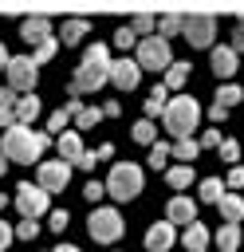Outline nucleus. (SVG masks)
Segmentation results:
<instances>
[{"mask_svg":"<svg viewBox=\"0 0 244 252\" xmlns=\"http://www.w3.org/2000/svg\"><path fill=\"white\" fill-rule=\"evenodd\" d=\"M47 150V134H35V130H28V126H12V130H4V138H0V154L8 158V161H39V154Z\"/></svg>","mask_w":244,"mask_h":252,"instance_id":"nucleus-1","label":"nucleus"},{"mask_svg":"<svg viewBox=\"0 0 244 252\" xmlns=\"http://www.w3.org/2000/svg\"><path fill=\"white\" fill-rule=\"evenodd\" d=\"M197 118H201V106H197L189 94H173L169 106H165V114H161V126H165L173 138H193Z\"/></svg>","mask_w":244,"mask_h":252,"instance_id":"nucleus-2","label":"nucleus"},{"mask_svg":"<svg viewBox=\"0 0 244 252\" xmlns=\"http://www.w3.org/2000/svg\"><path fill=\"white\" fill-rule=\"evenodd\" d=\"M106 193L118 197V201H134V197L142 193V169H138L134 161H118V165H110Z\"/></svg>","mask_w":244,"mask_h":252,"instance_id":"nucleus-3","label":"nucleus"},{"mask_svg":"<svg viewBox=\"0 0 244 252\" xmlns=\"http://www.w3.org/2000/svg\"><path fill=\"white\" fill-rule=\"evenodd\" d=\"M134 63H138L142 71H165V67L173 63V51H169V43H165L161 35H150V39H138Z\"/></svg>","mask_w":244,"mask_h":252,"instance_id":"nucleus-4","label":"nucleus"},{"mask_svg":"<svg viewBox=\"0 0 244 252\" xmlns=\"http://www.w3.org/2000/svg\"><path fill=\"white\" fill-rule=\"evenodd\" d=\"M87 232L98 240V244H114L122 232H126V220L118 209H94L91 220H87Z\"/></svg>","mask_w":244,"mask_h":252,"instance_id":"nucleus-5","label":"nucleus"},{"mask_svg":"<svg viewBox=\"0 0 244 252\" xmlns=\"http://www.w3.org/2000/svg\"><path fill=\"white\" fill-rule=\"evenodd\" d=\"M185 39L193 47H213V39H216V16L213 12H185Z\"/></svg>","mask_w":244,"mask_h":252,"instance_id":"nucleus-6","label":"nucleus"},{"mask_svg":"<svg viewBox=\"0 0 244 252\" xmlns=\"http://www.w3.org/2000/svg\"><path fill=\"white\" fill-rule=\"evenodd\" d=\"M102 83H110V67H87V63H79L75 67V79L67 83V94L71 98H83V94H94Z\"/></svg>","mask_w":244,"mask_h":252,"instance_id":"nucleus-7","label":"nucleus"},{"mask_svg":"<svg viewBox=\"0 0 244 252\" xmlns=\"http://www.w3.org/2000/svg\"><path fill=\"white\" fill-rule=\"evenodd\" d=\"M4 71H8V87H12L16 94H20V91L31 94V87H35V79H39V67L31 63V55H12Z\"/></svg>","mask_w":244,"mask_h":252,"instance_id":"nucleus-8","label":"nucleus"},{"mask_svg":"<svg viewBox=\"0 0 244 252\" xmlns=\"http://www.w3.org/2000/svg\"><path fill=\"white\" fill-rule=\"evenodd\" d=\"M47 189H39V185H16V209H20V217H39V213H47Z\"/></svg>","mask_w":244,"mask_h":252,"instance_id":"nucleus-9","label":"nucleus"},{"mask_svg":"<svg viewBox=\"0 0 244 252\" xmlns=\"http://www.w3.org/2000/svg\"><path fill=\"white\" fill-rule=\"evenodd\" d=\"M67 177H71V161L55 158V161H39L35 185H39V189H47V193H55V189H63V185H67Z\"/></svg>","mask_w":244,"mask_h":252,"instance_id":"nucleus-10","label":"nucleus"},{"mask_svg":"<svg viewBox=\"0 0 244 252\" xmlns=\"http://www.w3.org/2000/svg\"><path fill=\"white\" fill-rule=\"evenodd\" d=\"M138 79H142V67L134 63V59H110V83L118 87V91H134L138 87Z\"/></svg>","mask_w":244,"mask_h":252,"instance_id":"nucleus-11","label":"nucleus"},{"mask_svg":"<svg viewBox=\"0 0 244 252\" xmlns=\"http://www.w3.org/2000/svg\"><path fill=\"white\" fill-rule=\"evenodd\" d=\"M20 39L31 43V47L47 43V39H51V20H47V16H28V20H20Z\"/></svg>","mask_w":244,"mask_h":252,"instance_id":"nucleus-12","label":"nucleus"},{"mask_svg":"<svg viewBox=\"0 0 244 252\" xmlns=\"http://www.w3.org/2000/svg\"><path fill=\"white\" fill-rule=\"evenodd\" d=\"M169 244H173V224L169 220H153L146 228V248L150 252H169Z\"/></svg>","mask_w":244,"mask_h":252,"instance_id":"nucleus-13","label":"nucleus"},{"mask_svg":"<svg viewBox=\"0 0 244 252\" xmlns=\"http://www.w3.org/2000/svg\"><path fill=\"white\" fill-rule=\"evenodd\" d=\"M165 217H169V224H193L197 220V205L189 201V197H173L169 205H165Z\"/></svg>","mask_w":244,"mask_h":252,"instance_id":"nucleus-14","label":"nucleus"},{"mask_svg":"<svg viewBox=\"0 0 244 252\" xmlns=\"http://www.w3.org/2000/svg\"><path fill=\"white\" fill-rule=\"evenodd\" d=\"M209 63H213V75L216 79H232L236 75V51L232 47H213V59Z\"/></svg>","mask_w":244,"mask_h":252,"instance_id":"nucleus-15","label":"nucleus"},{"mask_svg":"<svg viewBox=\"0 0 244 252\" xmlns=\"http://www.w3.org/2000/svg\"><path fill=\"white\" fill-rule=\"evenodd\" d=\"M55 146H59V158L63 161H79V154H83V138H79V130H63L59 138H55Z\"/></svg>","mask_w":244,"mask_h":252,"instance_id":"nucleus-16","label":"nucleus"},{"mask_svg":"<svg viewBox=\"0 0 244 252\" xmlns=\"http://www.w3.org/2000/svg\"><path fill=\"white\" fill-rule=\"evenodd\" d=\"M157 35L169 43L173 35H185V12H165V16H157Z\"/></svg>","mask_w":244,"mask_h":252,"instance_id":"nucleus-17","label":"nucleus"},{"mask_svg":"<svg viewBox=\"0 0 244 252\" xmlns=\"http://www.w3.org/2000/svg\"><path fill=\"white\" fill-rule=\"evenodd\" d=\"M91 32V20H83V16H71V20H63V28H59V39L63 43H83V35Z\"/></svg>","mask_w":244,"mask_h":252,"instance_id":"nucleus-18","label":"nucleus"},{"mask_svg":"<svg viewBox=\"0 0 244 252\" xmlns=\"http://www.w3.org/2000/svg\"><path fill=\"white\" fill-rule=\"evenodd\" d=\"M189 59H173L169 67H165V91H181L185 83H189Z\"/></svg>","mask_w":244,"mask_h":252,"instance_id":"nucleus-19","label":"nucleus"},{"mask_svg":"<svg viewBox=\"0 0 244 252\" xmlns=\"http://www.w3.org/2000/svg\"><path fill=\"white\" fill-rule=\"evenodd\" d=\"M12 114H16V126H31V118L39 114V98L35 94H20L16 106H12Z\"/></svg>","mask_w":244,"mask_h":252,"instance_id":"nucleus-20","label":"nucleus"},{"mask_svg":"<svg viewBox=\"0 0 244 252\" xmlns=\"http://www.w3.org/2000/svg\"><path fill=\"white\" fill-rule=\"evenodd\" d=\"M165 106H169V91L165 87H153L150 94H146V118L153 122V118H161L165 114Z\"/></svg>","mask_w":244,"mask_h":252,"instance_id":"nucleus-21","label":"nucleus"},{"mask_svg":"<svg viewBox=\"0 0 244 252\" xmlns=\"http://www.w3.org/2000/svg\"><path fill=\"white\" fill-rule=\"evenodd\" d=\"M216 248H220V252H236V248H240V224H236V220H228V224L216 232Z\"/></svg>","mask_w":244,"mask_h":252,"instance_id":"nucleus-22","label":"nucleus"},{"mask_svg":"<svg viewBox=\"0 0 244 252\" xmlns=\"http://www.w3.org/2000/svg\"><path fill=\"white\" fill-rule=\"evenodd\" d=\"M169 154H173V158H181V165H189V161L201 154V142H197V138H177Z\"/></svg>","mask_w":244,"mask_h":252,"instance_id":"nucleus-23","label":"nucleus"},{"mask_svg":"<svg viewBox=\"0 0 244 252\" xmlns=\"http://www.w3.org/2000/svg\"><path fill=\"white\" fill-rule=\"evenodd\" d=\"M224 189H228V185H224L220 177H205V181H201V201H205V205H220Z\"/></svg>","mask_w":244,"mask_h":252,"instance_id":"nucleus-24","label":"nucleus"},{"mask_svg":"<svg viewBox=\"0 0 244 252\" xmlns=\"http://www.w3.org/2000/svg\"><path fill=\"white\" fill-rule=\"evenodd\" d=\"M205 244H209V228L193 220V224L185 228V248H189V252H205Z\"/></svg>","mask_w":244,"mask_h":252,"instance_id":"nucleus-25","label":"nucleus"},{"mask_svg":"<svg viewBox=\"0 0 244 252\" xmlns=\"http://www.w3.org/2000/svg\"><path fill=\"white\" fill-rule=\"evenodd\" d=\"M130 32H134V35H142V39H150V35L157 32V20H153V12H138V16L130 20Z\"/></svg>","mask_w":244,"mask_h":252,"instance_id":"nucleus-26","label":"nucleus"},{"mask_svg":"<svg viewBox=\"0 0 244 252\" xmlns=\"http://www.w3.org/2000/svg\"><path fill=\"white\" fill-rule=\"evenodd\" d=\"M79 63H87V67H110V51H106V43H91V47L83 51Z\"/></svg>","mask_w":244,"mask_h":252,"instance_id":"nucleus-27","label":"nucleus"},{"mask_svg":"<svg viewBox=\"0 0 244 252\" xmlns=\"http://www.w3.org/2000/svg\"><path fill=\"white\" fill-rule=\"evenodd\" d=\"M165 181H169L173 189H189V185H193V165H169V169H165Z\"/></svg>","mask_w":244,"mask_h":252,"instance_id":"nucleus-28","label":"nucleus"},{"mask_svg":"<svg viewBox=\"0 0 244 252\" xmlns=\"http://www.w3.org/2000/svg\"><path fill=\"white\" fill-rule=\"evenodd\" d=\"M240 98H244V91H240V87H236V83H224V87H216V98H213V102H216V106H224V110H228V106H236V102H240Z\"/></svg>","mask_w":244,"mask_h":252,"instance_id":"nucleus-29","label":"nucleus"},{"mask_svg":"<svg viewBox=\"0 0 244 252\" xmlns=\"http://www.w3.org/2000/svg\"><path fill=\"white\" fill-rule=\"evenodd\" d=\"M169 150H173V146H165V142H153V146H150V154H146V165H150V169H165V161L173 158Z\"/></svg>","mask_w":244,"mask_h":252,"instance_id":"nucleus-30","label":"nucleus"},{"mask_svg":"<svg viewBox=\"0 0 244 252\" xmlns=\"http://www.w3.org/2000/svg\"><path fill=\"white\" fill-rule=\"evenodd\" d=\"M220 213H224V220H240V217H244V197L224 193V197H220Z\"/></svg>","mask_w":244,"mask_h":252,"instance_id":"nucleus-31","label":"nucleus"},{"mask_svg":"<svg viewBox=\"0 0 244 252\" xmlns=\"http://www.w3.org/2000/svg\"><path fill=\"white\" fill-rule=\"evenodd\" d=\"M98 118H102V106H79V110L71 114V122H75L79 130H83V126H94Z\"/></svg>","mask_w":244,"mask_h":252,"instance_id":"nucleus-32","label":"nucleus"},{"mask_svg":"<svg viewBox=\"0 0 244 252\" xmlns=\"http://www.w3.org/2000/svg\"><path fill=\"white\" fill-rule=\"evenodd\" d=\"M134 142H142V146H153V142H157V126H153L150 118L134 122Z\"/></svg>","mask_w":244,"mask_h":252,"instance_id":"nucleus-33","label":"nucleus"},{"mask_svg":"<svg viewBox=\"0 0 244 252\" xmlns=\"http://www.w3.org/2000/svg\"><path fill=\"white\" fill-rule=\"evenodd\" d=\"M114 47H118V51H130V47H138V35L130 32V24H122V28L114 32Z\"/></svg>","mask_w":244,"mask_h":252,"instance_id":"nucleus-34","label":"nucleus"},{"mask_svg":"<svg viewBox=\"0 0 244 252\" xmlns=\"http://www.w3.org/2000/svg\"><path fill=\"white\" fill-rule=\"evenodd\" d=\"M55 51H59V39H55V35H51V39H47V43H39V47H35V55H31V63H35V67H39V63H47V59H51V55H55Z\"/></svg>","mask_w":244,"mask_h":252,"instance_id":"nucleus-35","label":"nucleus"},{"mask_svg":"<svg viewBox=\"0 0 244 252\" xmlns=\"http://www.w3.org/2000/svg\"><path fill=\"white\" fill-rule=\"evenodd\" d=\"M67 122H71V114H67V106H63V110H55V114L47 118V134H51V138H59Z\"/></svg>","mask_w":244,"mask_h":252,"instance_id":"nucleus-36","label":"nucleus"},{"mask_svg":"<svg viewBox=\"0 0 244 252\" xmlns=\"http://www.w3.org/2000/svg\"><path fill=\"white\" fill-rule=\"evenodd\" d=\"M197 142H201V150H220V142H224V138H220V130H216V126H209Z\"/></svg>","mask_w":244,"mask_h":252,"instance_id":"nucleus-37","label":"nucleus"},{"mask_svg":"<svg viewBox=\"0 0 244 252\" xmlns=\"http://www.w3.org/2000/svg\"><path fill=\"white\" fill-rule=\"evenodd\" d=\"M220 158H224L228 165H236V161H240V142H232V138L220 142Z\"/></svg>","mask_w":244,"mask_h":252,"instance_id":"nucleus-38","label":"nucleus"},{"mask_svg":"<svg viewBox=\"0 0 244 252\" xmlns=\"http://www.w3.org/2000/svg\"><path fill=\"white\" fill-rule=\"evenodd\" d=\"M35 232H39V224H35L31 217H24V220L16 224V236H20V240H35Z\"/></svg>","mask_w":244,"mask_h":252,"instance_id":"nucleus-39","label":"nucleus"},{"mask_svg":"<svg viewBox=\"0 0 244 252\" xmlns=\"http://www.w3.org/2000/svg\"><path fill=\"white\" fill-rule=\"evenodd\" d=\"M102 193H106V185H98V181H87V185H83V197H87V201H98Z\"/></svg>","mask_w":244,"mask_h":252,"instance_id":"nucleus-40","label":"nucleus"},{"mask_svg":"<svg viewBox=\"0 0 244 252\" xmlns=\"http://www.w3.org/2000/svg\"><path fill=\"white\" fill-rule=\"evenodd\" d=\"M67 220H71V217H67V213H63V209H55V213H51V220H47V224H51V232H63V228H67Z\"/></svg>","mask_w":244,"mask_h":252,"instance_id":"nucleus-41","label":"nucleus"},{"mask_svg":"<svg viewBox=\"0 0 244 252\" xmlns=\"http://www.w3.org/2000/svg\"><path fill=\"white\" fill-rule=\"evenodd\" d=\"M224 185H232V189H244V165H232L228 169V181Z\"/></svg>","mask_w":244,"mask_h":252,"instance_id":"nucleus-42","label":"nucleus"},{"mask_svg":"<svg viewBox=\"0 0 244 252\" xmlns=\"http://www.w3.org/2000/svg\"><path fill=\"white\" fill-rule=\"evenodd\" d=\"M16 98H20V94H16L12 87H0V106H16Z\"/></svg>","mask_w":244,"mask_h":252,"instance_id":"nucleus-43","label":"nucleus"},{"mask_svg":"<svg viewBox=\"0 0 244 252\" xmlns=\"http://www.w3.org/2000/svg\"><path fill=\"white\" fill-rule=\"evenodd\" d=\"M0 126H4V130H12V126H16V114H12V106H0Z\"/></svg>","mask_w":244,"mask_h":252,"instance_id":"nucleus-44","label":"nucleus"},{"mask_svg":"<svg viewBox=\"0 0 244 252\" xmlns=\"http://www.w3.org/2000/svg\"><path fill=\"white\" fill-rule=\"evenodd\" d=\"M228 47H232L236 55L244 51V28H240V24H236V32H232V43H228Z\"/></svg>","mask_w":244,"mask_h":252,"instance_id":"nucleus-45","label":"nucleus"},{"mask_svg":"<svg viewBox=\"0 0 244 252\" xmlns=\"http://www.w3.org/2000/svg\"><path fill=\"white\" fill-rule=\"evenodd\" d=\"M12 236H16V232H12V228H8V224H4V220H0V252H4V248H8V244H12Z\"/></svg>","mask_w":244,"mask_h":252,"instance_id":"nucleus-46","label":"nucleus"},{"mask_svg":"<svg viewBox=\"0 0 244 252\" xmlns=\"http://www.w3.org/2000/svg\"><path fill=\"white\" fill-rule=\"evenodd\" d=\"M118 110H122V106H118V98H110V102L102 106V118H118Z\"/></svg>","mask_w":244,"mask_h":252,"instance_id":"nucleus-47","label":"nucleus"},{"mask_svg":"<svg viewBox=\"0 0 244 252\" xmlns=\"http://www.w3.org/2000/svg\"><path fill=\"white\" fill-rule=\"evenodd\" d=\"M209 118H213V126H216V122H224V118H228V110H224V106H216V102H213V110H209Z\"/></svg>","mask_w":244,"mask_h":252,"instance_id":"nucleus-48","label":"nucleus"},{"mask_svg":"<svg viewBox=\"0 0 244 252\" xmlns=\"http://www.w3.org/2000/svg\"><path fill=\"white\" fill-rule=\"evenodd\" d=\"M94 161H98V158H94V154H87V150H83V154H79V161H75V165H79V169H91V165H94Z\"/></svg>","mask_w":244,"mask_h":252,"instance_id":"nucleus-49","label":"nucleus"},{"mask_svg":"<svg viewBox=\"0 0 244 252\" xmlns=\"http://www.w3.org/2000/svg\"><path fill=\"white\" fill-rule=\"evenodd\" d=\"M110 154H114V146H110V142H102V146L94 150V158H98V161H102V158H110Z\"/></svg>","mask_w":244,"mask_h":252,"instance_id":"nucleus-50","label":"nucleus"},{"mask_svg":"<svg viewBox=\"0 0 244 252\" xmlns=\"http://www.w3.org/2000/svg\"><path fill=\"white\" fill-rule=\"evenodd\" d=\"M8 59H12V55H8V51H4V43H0V71L8 67Z\"/></svg>","mask_w":244,"mask_h":252,"instance_id":"nucleus-51","label":"nucleus"},{"mask_svg":"<svg viewBox=\"0 0 244 252\" xmlns=\"http://www.w3.org/2000/svg\"><path fill=\"white\" fill-rule=\"evenodd\" d=\"M51 252H79L75 244H59V248H51Z\"/></svg>","mask_w":244,"mask_h":252,"instance_id":"nucleus-52","label":"nucleus"},{"mask_svg":"<svg viewBox=\"0 0 244 252\" xmlns=\"http://www.w3.org/2000/svg\"><path fill=\"white\" fill-rule=\"evenodd\" d=\"M4 169H8V158H4V154H0V177H4Z\"/></svg>","mask_w":244,"mask_h":252,"instance_id":"nucleus-53","label":"nucleus"},{"mask_svg":"<svg viewBox=\"0 0 244 252\" xmlns=\"http://www.w3.org/2000/svg\"><path fill=\"white\" fill-rule=\"evenodd\" d=\"M4 205H8V197H4V193H0V209H4Z\"/></svg>","mask_w":244,"mask_h":252,"instance_id":"nucleus-54","label":"nucleus"},{"mask_svg":"<svg viewBox=\"0 0 244 252\" xmlns=\"http://www.w3.org/2000/svg\"><path fill=\"white\" fill-rule=\"evenodd\" d=\"M240 28H244V16H240Z\"/></svg>","mask_w":244,"mask_h":252,"instance_id":"nucleus-55","label":"nucleus"}]
</instances>
